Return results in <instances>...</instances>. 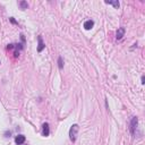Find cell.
Instances as JSON below:
<instances>
[{
  "label": "cell",
  "mask_w": 145,
  "mask_h": 145,
  "mask_svg": "<svg viewBox=\"0 0 145 145\" xmlns=\"http://www.w3.org/2000/svg\"><path fill=\"white\" fill-rule=\"evenodd\" d=\"M93 26H94V22L91 21V19H88V21H86V22L84 23V29H91Z\"/></svg>",
  "instance_id": "cell-5"
},
{
  "label": "cell",
  "mask_w": 145,
  "mask_h": 145,
  "mask_svg": "<svg viewBox=\"0 0 145 145\" xmlns=\"http://www.w3.org/2000/svg\"><path fill=\"white\" fill-rule=\"evenodd\" d=\"M15 142H16L17 145H22L24 142H25V136H24V135H18L17 137L15 138Z\"/></svg>",
  "instance_id": "cell-3"
},
{
  "label": "cell",
  "mask_w": 145,
  "mask_h": 145,
  "mask_svg": "<svg viewBox=\"0 0 145 145\" xmlns=\"http://www.w3.org/2000/svg\"><path fill=\"white\" fill-rule=\"evenodd\" d=\"M43 48H44V44H43V42H42V37L39 36V46H37V51L41 52V51L43 50Z\"/></svg>",
  "instance_id": "cell-6"
},
{
  "label": "cell",
  "mask_w": 145,
  "mask_h": 145,
  "mask_svg": "<svg viewBox=\"0 0 145 145\" xmlns=\"http://www.w3.org/2000/svg\"><path fill=\"white\" fill-rule=\"evenodd\" d=\"M105 4L112 5V6H115L116 8H118V7H119V2H118V1H105Z\"/></svg>",
  "instance_id": "cell-8"
},
{
  "label": "cell",
  "mask_w": 145,
  "mask_h": 145,
  "mask_svg": "<svg viewBox=\"0 0 145 145\" xmlns=\"http://www.w3.org/2000/svg\"><path fill=\"white\" fill-rule=\"evenodd\" d=\"M136 125H137V118L135 117L133 119V121H132V133H134V130H135V127H136Z\"/></svg>",
  "instance_id": "cell-7"
},
{
  "label": "cell",
  "mask_w": 145,
  "mask_h": 145,
  "mask_svg": "<svg viewBox=\"0 0 145 145\" xmlns=\"http://www.w3.org/2000/svg\"><path fill=\"white\" fill-rule=\"evenodd\" d=\"M117 40H120V39H122V36L125 35V29L124 27H119L118 29V31H117Z\"/></svg>",
  "instance_id": "cell-2"
},
{
  "label": "cell",
  "mask_w": 145,
  "mask_h": 145,
  "mask_svg": "<svg viewBox=\"0 0 145 145\" xmlns=\"http://www.w3.org/2000/svg\"><path fill=\"white\" fill-rule=\"evenodd\" d=\"M42 134H43V136H49V134H50V130H49V124H43V130H42Z\"/></svg>",
  "instance_id": "cell-4"
},
{
  "label": "cell",
  "mask_w": 145,
  "mask_h": 145,
  "mask_svg": "<svg viewBox=\"0 0 145 145\" xmlns=\"http://www.w3.org/2000/svg\"><path fill=\"white\" fill-rule=\"evenodd\" d=\"M59 68H62V64H61V58H59Z\"/></svg>",
  "instance_id": "cell-10"
},
{
  "label": "cell",
  "mask_w": 145,
  "mask_h": 145,
  "mask_svg": "<svg viewBox=\"0 0 145 145\" xmlns=\"http://www.w3.org/2000/svg\"><path fill=\"white\" fill-rule=\"evenodd\" d=\"M21 6L23 7V8H27V4L24 2V1H22V2H21Z\"/></svg>",
  "instance_id": "cell-9"
},
{
  "label": "cell",
  "mask_w": 145,
  "mask_h": 145,
  "mask_svg": "<svg viewBox=\"0 0 145 145\" xmlns=\"http://www.w3.org/2000/svg\"><path fill=\"white\" fill-rule=\"evenodd\" d=\"M77 132H78V125H73L69 130V137L71 142L76 141V136H77Z\"/></svg>",
  "instance_id": "cell-1"
}]
</instances>
